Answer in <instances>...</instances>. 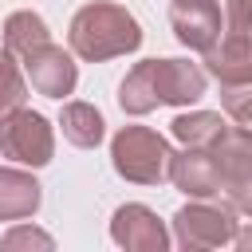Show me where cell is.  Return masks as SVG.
I'll return each mask as SVG.
<instances>
[{"mask_svg": "<svg viewBox=\"0 0 252 252\" xmlns=\"http://www.w3.org/2000/svg\"><path fill=\"white\" fill-rule=\"evenodd\" d=\"M24 67H28L32 87H35L39 94H47V98H63V94H71L75 83H79V63H75V55L63 51L59 43H51V39H47L43 47H35L32 55H24Z\"/></svg>", "mask_w": 252, "mask_h": 252, "instance_id": "ba28073f", "label": "cell"}, {"mask_svg": "<svg viewBox=\"0 0 252 252\" xmlns=\"http://www.w3.org/2000/svg\"><path fill=\"white\" fill-rule=\"evenodd\" d=\"M169 142L150 126H122L110 138V165L122 181L134 185H161L169 181Z\"/></svg>", "mask_w": 252, "mask_h": 252, "instance_id": "7a4b0ae2", "label": "cell"}, {"mask_svg": "<svg viewBox=\"0 0 252 252\" xmlns=\"http://www.w3.org/2000/svg\"><path fill=\"white\" fill-rule=\"evenodd\" d=\"M220 24H224V12L217 0H169V28L177 43L189 51L205 55L220 39Z\"/></svg>", "mask_w": 252, "mask_h": 252, "instance_id": "52a82bcc", "label": "cell"}, {"mask_svg": "<svg viewBox=\"0 0 252 252\" xmlns=\"http://www.w3.org/2000/svg\"><path fill=\"white\" fill-rule=\"evenodd\" d=\"M118 106L126 114H134V118H142L154 106H161L158 91H154V59H142V63H134L126 71V79L118 83Z\"/></svg>", "mask_w": 252, "mask_h": 252, "instance_id": "5bb4252c", "label": "cell"}, {"mask_svg": "<svg viewBox=\"0 0 252 252\" xmlns=\"http://www.w3.org/2000/svg\"><path fill=\"white\" fill-rule=\"evenodd\" d=\"M110 240L126 252H165L169 248V232L161 224V217L150 205H118L110 217Z\"/></svg>", "mask_w": 252, "mask_h": 252, "instance_id": "8992f818", "label": "cell"}, {"mask_svg": "<svg viewBox=\"0 0 252 252\" xmlns=\"http://www.w3.org/2000/svg\"><path fill=\"white\" fill-rule=\"evenodd\" d=\"M232 244H236L240 252H252V228H244V232L236 228V236H232Z\"/></svg>", "mask_w": 252, "mask_h": 252, "instance_id": "44dd1931", "label": "cell"}, {"mask_svg": "<svg viewBox=\"0 0 252 252\" xmlns=\"http://www.w3.org/2000/svg\"><path fill=\"white\" fill-rule=\"evenodd\" d=\"M59 126H63V138L71 146H79V150H94L102 142V134H106V122L91 102H63Z\"/></svg>", "mask_w": 252, "mask_h": 252, "instance_id": "9a60e30c", "label": "cell"}, {"mask_svg": "<svg viewBox=\"0 0 252 252\" xmlns=\"http://www.w3.org/2000/svg\"><path fill=\"white\" fill-rule=\"evenodd\" d=\"M67 43H71V55H79L87 63H106V59H118V55H130L142 47V24L122 4L94 0L71 16Z\"/></svg>", "mask_w": 252, "mask_h": 252, "instance_id": "6da1fadb", "label": "cell"}, {"mask_svg": "<svg viewBox=\"0 0 252 252\" xmlns=\"http://www.w3.org/2000/svg\"><path fill=\"white\" fill-rule=\"evenodd\" d=\"M0 154L8 161H16V165H32V169L47 165L51 154H55V130H51V122L39 110H28V106L4 114L0 118Z\"/></svg>", "mask_w": 252, "mask_h": 252, "instance_id": "277c9868", "label": "cell"}, {"mask_svg": "<svg viewBox=\"0 0 252 252\" xmlns=\"http://www.w3.org/2000/svg\"><path fill=\"white\" fill-rule=\"evenodd\" d=\"M39 201H43L39 181L28 169L0 165V220H24L39 209Z\"/></svg>", "mask_w": 252, "mask_h": 252, "instance_id": "7c38bea8", "label": "cell"}, {"mask_svg": "<svg viewBox=\"0 0 252 252\" xmlns=\"http://www.w3.org/2000/svg\"><path fill=\"white\" fill-rule=\"evenodd\" d=\"M47 39H51V32H47V20H43L39 12H32V8L8 12V20H4V47H8L16 59L32 55V51L43 47Z\"/></svg>", "mask_w": 252, "mask_h": 252, "instance_id": "4fadbf2b", "label": "cell"}, {"mask_svg": "<svg viewBox=\"0 0 252 252\" xmlns=\"http://www.w3.org/2000/svg\"><path fill=\"white\" fill-rule=\"evenodd\" d=\"M236 236V209L232 205H213L205 197H193L173 213V240L181 248H220L232 244Z\"/></svg>", "mask_w": 252, "mask_h": 252, "instance_id": "5b68a950", "label": "cell"}, {"mask_svg": "<svg viewBox=\"0 0 252 252\" xmlns=\"http://www.w3.org/2000/svg\"><path fill=\"white\" fill-rule=\"evenodd\" d=\"M154 91L165 106H189L205 94V67L189 59H154Z\"/></svg>", "mask_w": 252, "mask_h": 252, "instance_id": "9c48e42d", "label": "cell"}, {"mask_svg": "<svg viewBox=\"0 0 252 252\" xmlns=\"http://www.w3.org/2000/svg\"><path fill=\"white\" fill-rule=\"evenodd\" d=\"M169 181H173L185 197H213V193L224 189L213 154L201 150V146H185L181 154L169 158Z\"/></svg>", "mask_w": 252, "mask_h": 252, "instance_id": "30bf717a", "label": "cell"}, {"mask_svg": "<svg viewBox=\"0 0 252 252\" xmlns=\"http://www.w3.org/2000/svg\"><path fill=\"white\" fill-rule=\"evenodd\" d=\"M205 71L224 87L252 79V0H228L220 39L205 51Z\"/></svg>", "mask_w": 252, "mask_h": 252, "instance_id": "3957f363", "label": "cell"}, {"mask_svg": "<svg viewBox=\"0 0 252 252\" xmlns=\"http://www.w3.org/2000/svg\"><path fill=\"white\" fill-rule=\"evenodd\" d=\"M8 252H16V248H55V240L47 236V232H39V228H32V224H16V228H8L4 232V240H0Z\"/></svg>", "mask_w": 252, "mask_h": 252, "instance_id": "d6986e66", "label": "cell"}, {"mask_svg": "<svg viewBox=\"0 0 252 252\" xmlns=\"http://www.w3.org/2000/svg\"><path fill=\"white\" fill-rule=\"evenodd\" d=\"M224 118L217 114V110H189V114H177L173 122H169V130H173V138L181 142V146H201V150H209L220 134H224Z\"/></svg>", "mask_w": 252, "mask_h": 252, "instance_id": "2e32d148", "label": "cell"}, {"mask_svg": "<svg viewBox=\"0 0 252 252\" xmlns=\"http://www.w3.org/2000/svg\"><path fill=\"white\" fill-rule=\"evenodd\" d=\"M220 106L232 122L248 126L252 130V79H240V83H224L220 87Z\"/></svg>", "mask_w": 252, "mask_h": 252, "instance_id": "ac0fdd59", "label": "cell"}, {"mask_svg": "<svg viewBox=\"0 0 252 252\" xmlns=\"http://www.w3.org/2000/svg\"><path fill=\"white\" fill-rule=\"evenodd\" d=\"M209 154H213V161L220 169V181L228 189L232 181H240V177L252 173V130L240 126V122L236 126H224V134L209 146Z\"/></svg>", "mask_w": 252, "mask_h": 252, "instance_id": "8fae6325", "label": "cell"}, {"mask_svg": "<svg viewBox=\"0 0 252 252\" xmlns=\"http://www.w3.org/2000/svg\"><path fill=\"white\" fill-rule=\"evenodd\" d=\"M224 193H228V205H232L236 213L252 217V173H248V177H240V181H232Z\"/></svg>", "mask_w": 252, "mask_h": 252, "instance_id": "ffe728a7", "label": "cell"}, {"mask_svg": "<svg viewBox=\"0 0 252 252\" xmlns=\"http://www.w3.org/2000/svg\"><path fill=\"white\" fill-rule=\"evenodd\" d=\"M24 102H28V83L16 67V55L8 47H0V118L20 110Z\"/></svg>", "mask_w": 252, "mask_h": 252, "instance_id": "e0dca14e", "label": "cell"}]
</instances>
